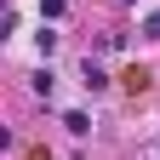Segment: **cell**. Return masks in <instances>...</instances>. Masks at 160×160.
I'll list each match as a JSON object with an SVG mask.
<instances>
[{"label":"cell","mask_w":160,"mask_h":160,"mask_svg":"<svg viewBox=\"0 0 160 160\" xmlns=\"http://www.w3.org/2000/svg\"><path fill=\"white\" fill-rule=\"evenodd\" d=\"M143 34H149V40H160V12H149V17H143Z\"/></svg>","instance_id":"5"},{"label":"cell","mask_w":160,"mask_h":160,"mask_svg":"<svg viewBox=\"0 0 160 160\" xmlns=\"http://www.w3.org/2000/svg\"><path fill=\"white\" fill-rule=\"evenodd\" d=\"M80 86H86V92H103V86H109V74H103V69L86 57V63H80Z\"/></svg>","instance_id":"1"},{"label":"cell","mask_w":160,"mask_h":160,"mask_svg":"<svg viewBox=\"0 0 160 160\" xmlns=\"http://www.w3.org/2000/svg\"><path fill=\"white\" fill-rule=\"evenodd\" d=\"M69 12V0H40V17H63Z\"/></svg>","instance_id":"4"},{"label":"cell","mask_w":160,"mask_h":160,"mask_svg":"<svg viewBox=\"0 0 160 160\" xmlns=\"http://www.w3.org/2000/svg\"><path fill=\"white\" fill-rule=\"evenodd\" d=\"M29 86H34V92H40V97H46V103H52V69H40V74L29 80Z\"/></svg>","instance_id":"3"},{"label":"cell","mask_w":160,"mask_h":160,"mask_svg":"<svg viewBox=\"0 0 160 160\" xmlns=\"http://www.w3.org/2000/svg\"><path fill=\"white\" fill-rule=\"evenodd\" d=\"M120 6H132V0H120Z\"/></svg>","instance_id":"6"},{"label":"cell","mask_w":160,"mask_h":160,"mask_svg":"<svg viewBox=\"0 0 160 160\" xmlns=\"http://www.w3.org/2000/svg\"><path fill=\"white\" fill-rule=\"evenodd\" d=\"M63 126H69L74 137H86V132H92V114H80V109H69V114H63Z\"/></svg>","instance_id":"2"}]
</instances>
